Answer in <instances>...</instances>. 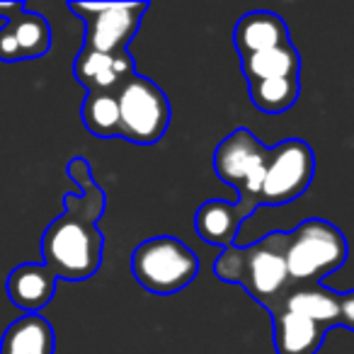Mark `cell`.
I'll return each mask as SVG.
<instances>
[{
  "label": "cell",
  "instance_id": "44dd1931",
  "mask_svg": "<svg viewBox=\"0 0 354 354\" xmlns=\"http://www.w3.org/2000/svg\"><path fill=\"white\" fill-rule=\"evenodd\" d=\"M22 10H27L25 3H0V17L3 20H10V17H15Z\"/></svg>",
  "mask_w": 354,
  "mask_h": 354
},
{
  "label": "cell",
  "instance_id": "9c48e42d",
  "mask_svg": "<svg viewBox=\"0 0 354 354\" xmlns=\"http://www.w3.org/2000/svg\"><path fill=\"white\" fill-rule=\"evenodd\" d=\"M73 73L78 83L88 88V93L119 97L124 85L136 75V64H133L129 49L119 51V54H100V51L80 49L73 61Z\"/></svg>",
  "mask_w": 354,
  "mask_h": 354
},
{
  "label": "cell",
  "instance_id": "30bf717a",
  "mask_svg": "<svg viewBox=\"0 0 354 354\" xmlns=\"http://www.w3.org/2000/svg\"><path fill=\"white\" fill-rule=\"evenodd\" d=\"M51 49V27L37 12H17L0 27V61L17 64V61L41 59Z\"/></svg>",
  "mask_w": 354,
  "mask_h": 354
},
{
  "label": "cell",
  "instance_id": "e0dca14e",
  "mask_svg": "<svg viewBox=\"0 0 354 354\" xmlns=\"http://www.w3.org/2000/svg\"><path fill=\"white\" fill-rule=\"evenodd\" d=\"M241 68L248 83L267 78H299L301 56L296 51V46L289 41V44H281L274 46V49L260 51L255 56H248V59H241Z\"/></svg>",
  "mask_w": 354,
  "mask_h": 354
},
{
  "label": "cell",
  "instance_id": "9a60e30c",
  "mask_svg": "<svg viewBox=\"0 0 354 354\" xmlns=\"http://www.w3.org/2000/svg\"><path fill=\"white\" fill-rule=\"evenodd\" d=\"M245 221L243 212L236 207V202H218V199H209L197 209L194 216V228L202 241L216 248H231L236 243V236L241 231V223Z\"/></svg>",
  "mask_w": 354,
  "mask_h": 354
},
{
  "label": "cell",
  "instance_id": "ba28073f",
  "mask_svg": "<svg viewBox=\"0 0 354 354\" xmlns=\"http://www.w3.org/2000/svg\"><path fill=\"white\" fill-rule=\"evenodd\" d=\"M315 156L313 148L301 138H286L270 148L260 204L279 207L299 199L313 183Z\"/></svg>",
  "mask_w": 354,
  "mask_h": 354
},
{
  "label": "cell",
  "instance_id": "2e32d148",
  "mask_svg": "<svg viewBox=\"0 0 354 354\" xmlns=\"http://www.w3.org/2000/svg\"><path fill=\"white\" fill-rule=\"evenodd\" d=\"M281 308H289L294 313H301L315 323L325 325H339V294L325 289L323 284H296L286 291L281 299ZM277 306V308H279Z\"/></svg>",
  "mask_w": 354,
  "mask_h": 354
},
{
  "label": "cell",
  "instance_id": "52a82bcc",
  "mask_svg": "<svg viewBox=\"0 0 354 354\" xmlns=\"http://www.w3.org/2000/svg\"><path fill=\"white\" fill-rule=\"evenodd\" d=\"M68 10L85 22L83 49L119 54L138 32L148 3H71Z\"/></svg>",
  "mask_w": 354,
  "mask_h": 354
},
{
  "label": "cell",
  "instance_id": "5b68a950",
  "mask_svg": "<svg viewBox=\"0 0 354 354\" xmlns=\"http://www.w3.org/2000/svg\"><path fill=\"white\" fill-rule=\"evenodd\" d=\"M270 148H265L250 129H236L231 136H226L214 151V172L218 180L236 187L238 202L236 207L243 216H250L260 207L262 180H265Z\"/></svg>",
  "mask_w": 354,
  "mask_h": 354
},
{
  "label": "cell",
  "instance_id": "8fae6325",
  "mask_svg": "<svg viewBox=\"0 0 354 354\" xmlns=\"http://www.w3.org/2000/svg\"><path fill=\"white\" fill-rule=\"evenodd\" d=\"M289 44V27L279 15L267 10H255L243 15L233 30V46L241 59L255 56L260 51Z\"/></svg>",
  "mask_w": 354,
  "mask_h": 354
},
{
  "label": "cell",
  "instance_id": "7c38bea8",
  "mask_svg": "<svg viewBox=\"0 0 354 354\" xmlns=\"http://www.w3.org/2000/svg\"><path fill=\"white\" fill-rule=\"evenodd\" d=\"M6 289L10 301L25 313H39L56 291V277L49 272L46 265H37V262H25L17 265L10 272L6 281Z\"/></svg>",
  "mask_w": 354,
  "mask_h": 354
},
{
  "label": "cell",
  "instance_id": "5bb4252c",
  "mask_svg": "<svg viewBox=\"0 0 354 354\" xmlns=\"http://www.w3.org/2000/svg\"><path fill=\"white\" fill-rule=\"evenodd\" d=\"M54 328L39 313H25L12 320L0 339V354H54Z\"/></svg>",
  "mask_w": 354,
  "mask_h": 354
},
{
  "label": "cell",
  "instance_id": "ac0fdd59",
  "mask_svg": "<svg viewBox=\"0 0 354 354\" xmlns=\"http://www.w3.org/2000/svg\"><path fill=\"white\" fill-rule=\"evenodd\" d=\"M250 100L260 112L265 114H281L296 104L301 95L299 78H267L248 83Z\"/></svg>",
  "mask_w": 354,
  "mask_h": 354
},
{
  "label": "cell",
  "instance_id": "3957f363",
  "mask_svg": "<svg viewBox=\"0 0 354 354\" xmlns=\"http://www.w3.org/2000/svg\"><path fill=\"white\" fill-rule=\"evenodd\" d=\"M284 255L291 286L320 284L325 277L344 265L347 241L335 223L323 218H308L291 233H286Z\"/></svg>",
  "mask_w": 354,
  "mask_h": 354
},
{
  "label": "cell",
  "instance_id": "277c9868",
  "mask_svg": "<svg viewBox=\"0 0 354 354\" xmlns=\"http://www.w3.org/2000/svg\"><path fill=\"white\" fill-rule=\"evenodd\" d=\"M131 272L146 291L170 296L192 284L199 272V260L187 243L172 236H158L136 245Z\"/></svg>",
  "mask_w": 354,
  "mask_h": 354
},
{
  "label": "cell",
  "instance_id": "7a4b0ae2",
  "mask_svg": "<svg viewBox=\"0 0 354 354\" xmlns=\"http://www.w3.org/2000/svg\"><path fill=\"white\" fill-rule=\"evenodd\" d=\"M284 243L286 233H270L252 245L226 248L214 262V274L231 284H241L272 313L291 289Z\"/></svg>",
  "mask_w": 354,
  "mask_h": 354
},
{
  "label": "cell",
  "instance_id": "ffe728a7",
  "mask_svg": "<svg viewBox=\"0 0 354 354\" xmlns=\"http://www.w3.org/2000/svg\"><path fill=\"white\" fill-rule=\"evenodd\" d=\"M339 325L354 330V291L339 294Z\"/></svg>",
  "mask_w": 354,
  "mask_h": 354
},
{
  "label": "cell",
  "instance_id": "6da1fadb",
  "mask_svg": "<svg viewBox=\"0 0 354 354\" xmlns=\"http://www.w3.org/2000/svg\"><path fill=\"white\" fill-rule=\"evenodd\" d=\"M68 177L80 187L78 194L64 197V214L46 226L41 236L44 265L56 279L85 281L97 274L102 265L104 238L97 228L107 199L85 158L68 162Z\"/></svg>",
  "mask_w": 354,
  "mask_h": 354
},
{
  "label": "cell",
  "instance_id": "8992f818",
  "mask_svg": "<svg viewBox=\"0 0 354 354\" xmlns=\"http://www.w3.org/2000/svg\"><path fill=\"white\" fill-rule=\"evenodd\" d=\"M119 138L138 146H153L170 127L167 95L151 78L133 75L119 93Z\"/></svg>",
  "mask_w": 354,
  "mask_h": 354
},
{
  "label": "cell",
  "instance_id": "4fadbf2b",
  "mask_svg": "<svg viewBox=\"0 0 354 354\" xmlns=\"http://www.w3.org/2000/svg\"><path fill=\"white\" fill-rule=\"evenodd\" d=\"M274 320V347L279 354H315L323 347L328 328L289 308L272 310Z\"/></svg>",
  "mask_w": 354,
  "mask_h": 354
},
{
  "label": "cell",
  "instance_id": "d6986e66",
  "mask_svg": "<svg viewBox=\"0 0 354 354\" xmlns=\"http://www.w3.org/2000/svg\"><path fill=\"white\" fill-rule=\"evenodd\" d=\"M80 119L85 129L97 138H119V100L114 95L88 93Z\"/></svg>",
  "mask_w": 354,
  "mask_h": 354
}]
</instances>
